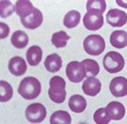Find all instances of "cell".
Returning <instances> with one entry per match:
<instances>
[{
	"label": "cell",
	"mask_w": 127,
	"mask_h": 124,
	"mask_svg": "<svg viewBox=\"0 0 127 124\" xmlns=\"http://www.w3.org/2000/svg\"><path fill=\"white\" fill-rule=\"evenodd\" d=\"M18 92L24 99H27V100L35 99L41 92V85L36 78L26 77L21 81Z\"/></svg>",
	"instance_id": "1"
},
{
	"label": "cell",
	"mask_w": 127,
	"mask_h": 124,
	"mask_svg": "<svg viewBox=\"0 0 127 124\" xmlns=\"http://www.w3.org/2000/svg\"><path fill=\"white\" fill-rule=\"evenodd\" d=\"M50 88L48 90V94L50 99L55 103H62L64 102L66 97L65 86L66 83L64 79L59 76H55L50 80Z\"/></svg>",
	"instance_id": "2"
},
{
	"label": "cell",
	"mask_w": 127,
	"mask_h": 124,
	"mask_svg": "<svg viewBox=\"0 0 127 124\" xmlns=\"http://www.w3.org/2000/svg\"><path fill=\"white\" fill-rule=\"evenodd\" d=\"M83 47L85 52L91 56H98L104 51L105 41L99 34H90L84 39Z\"/></svg>",
	"instance_id": "3"
},
{
	"label": "cell",
	"mask_w": 127,
	"mask_h": 124,
	"mask_svg": "<svg viewBox=\"0 0 127 124\" xmlns=\"http://www.w3.org/2000/svg\"><path fill=\"white\" fill-rule=\"evenodd\" d=\"M102 63H103L104 69L107 72L117 73L124 68L125 61H124L123 56L120 53L112 51V52H109L105 54V56L103 57V60H102Z\"/></svg>",
	"instance_id": "4"
},
{
	"label": "cell",
	"mask_w": 127,
	"mask_h": 124,
	"mask_svg": "<svg viewBox=\"0 0 127 124\" xmlns=\"http://www.w3.org/2000/svg\"><path fill=\"white\" fill-rule=\"evenodd\" d=\"M25 116H26L27 120L31 123H40L46 119L47 109L41 103H31L27 107L26 112H25Z\"/></svg>",
	"instance_id": "5"
},
{
	"label": "cell",
	"mask_w": 127,
	"mask_h": 124,
	"mask_svg": "<svg viewBox=\"0 0 127 124\" xmlns=\"http://www.w3.org/2000/svg\"><path fill=\"white\" fill-rule=\"evenodd\" d=\"M66 76L72 83H80L86 77L85 69L81 62L71 61L66 66Z\"/></svg>",
	"instance_id": "6"
},
{
	"label": "cell",
	"mask_w": 127,
	"mask_h": 124,
	"mask_svg": "<svg viewBox=\"0 0 127 124\" xmlns=\"http://www.w3.org/2000/svg\"><path fill=\"white\" fill-rule=\"evenodd\" d=\"M83 23L86 29L90 31H96L103 26L104 18L100 14L87 11L83 18Z\"/></svg>",
	"instance_id": "7"
},
{
	"label": "cell",
	"mask_w": 127,
	"mask_h": 124,
	"mask_svg": "<svg viewBox=\"0 0 127 124\" xmlns=\"http://www.w3.org/2000/svg\"><path fill=\"white\" fill-rule=\"evenodd\" d=\"M42 21H43L42 12L36 7H34L33 10L31 11L28 16L21 18V23H22L23 26L25 28L31 29V30L38 28L41 25Z\"/></svg>",
	"instance_id": "8"
},
{
	"label": "cell",
	"mask_w": 127,
	"mask_h": 124,
	"mask_svg": "<svg viewBox=\"0 0 127 124\" xmlns=\"http://www.w3.org/2000/svg\"><path fill=\"white\" fill-rule=\"evenodd\" d=\"M106 22L113 27H122L127 23V14L118 8L110 9L106 14Z\"/></svg>",
	"instance_id": "9"
},
{
	"label": "cell",
	"mask_w": 127,
	"mask_h": 124,
	"mask_svg": "<svg viewBox=\"0 0 127 124\" xmlns=\"http://www.w3.org/2000/svg\"><path fill=\"white\" fill-rule=\"evenodd\" d=\"M110 91L115 97H123L127 95V79L124 77H116L110 83Z\"/></svg>",
	"instance_id": "10"
},
{
	"label": "cell",
	"mask_w": 127,
	"mask_h": 124,
	"mask_svg": "<svg viewBox=\"0 0 127 124\" xmlns=\"http://www.w3.org/2000/svg\"><path fill=\"white\" fill-rule=\"evenodd\" d=\"M8 70L11 74H14L16 77L23 76L27 70L26 61L20 56L12 57L8 62Z\"/></svg>",
	"instance_id": "11"
},
{
	"label": "cell",
	"mask_w": 127,
	"mask_h": 124,
	"mask_svg": "<svg viewBox=\"0 0 127 124\" xmlns=\"http://www.w3.org/2000/svg\"><path fill=\"white\" fill-rule=\"evenodd\" d=\"M82 89H83V92L88 96H95L97 95L100 92L101 89V83L100 81L96 78H87L84 83L83 86H82Z\"/></svg>",
	"instance_id": "12"
},
{
	"label": "cell",
	"mask_w": 127,
	"mask_h": 124,
	"mask_svg": "<svg viewBox=\"0 0 127 124\" xmlns=\"http://www.w3.org/2000/svg\"><path fill=\"white\" fill-rule=\"evenodd\" d=\"M111 120H121L125 116V108L119 101H111L105 108Z\"/></svg>",
	"instance_id": "13"
},
{
	"label": "cell",
	"mask_w": 127,
	"mask_h": 124,
	"mask_svg": "<svg viewBox=\"0 0 127 124\" xmlns=\"http://www.w3.org/2000/svg\"><path fill=\"white\" fill-rule=\"evenodd\" d=\"M111 45L116 49H123L127 46V32L123 30H116L111 34Z\"/></svg>",
	"instance_id": "14"
},
{
	"label": "cell",
	"mask_w": 127,
	"mask_h": 124,
	"mask_svg": "<svg viewBox=\"0 0 127 124\" xmlns=\"http://www.w3.org/2000/svg\"><path fill=\"white\" fill-rule=\"evenodd\" d=\"M68 107L73 113H82V112H84L87 108V101L82 95L74 94L69 98Z\"/></svg>",
	"instance_id": "15"
},
{
	"label": "cell",
	"mask_w": 127,
	"mask_h": 124,
	"mask_svg": "<svg viewBox=\"0 0 127 124\" xmlns=\"http://www.w3.org/2000/svg\"><path fill=\"white\" fill-rule=\"evenodd\" d=\"M62 66V59L58 54H51L44 60V67L50 72H57Z\"/></svg>",
	"instance_id": "16"
},
{
	"label": "cell",
	"mask_w": 127,
	"mask_h": 124,
	"mask_svg": "<svg viewBox=\"0 0 127 124\" xmlns=\"http://www.w3.org/2000/svg\"><path fill=\"white\" fill-rule=\"evenodd\" d=\"M26 58L31 66H36L40 63L42 58V50L38 46H32L28 49L26 53Z\"/></svg>",
	"instance_id": "17"
},
{
	"label": "cell",
	"mask_w": 127,
	"mask_h": 124,
	"mask_svg": "<svg viewBox=\"0 0 127 124\" xmlns=\"http://www.w3.org/2000/svg\"><path fill=\"white\" fill-rule=\"evenodd\" d=\"M10 41H11V45L14 46L15 48L23 49V48H25L28 45L29 37H28L26 32H24V31H22V30H17V31H15V32L12 33Z\"/></svg>",
	"instance_id": "18"
},
{
	"label": "cell",
	"mask_w": 127,
	"mask_h": 124,
	"mask_svg": "<svg viewBox=\"0 0 127 124\" xmlns=\"http://www.w3.org/2000/svg\"><path fill=\"white\" fill-rule=\"evenodd\" d=\"M33 8L34 6L29 0H18L15 3V11L18 16H20V18L28 16L33 10Z\"/></svg>",
	"instance_id": "19"
},
{
	"label": "cell",
	"mask_w": 127,
	"mask_h": 124,
	"mask_svg": "<svg viewBox=\"0 0 127 124\" xmlns=\"http://www.w3.org/2000/svg\"><path fill=\"white\" fill-rule=\"evenodd\" d=\"M51 124H71V116L66 111H56L50 119Z\"/></svg>",
	"instance_id": "20"
},
{
	"label": "cell",
	"mask_w": 127,
	"mask_h": 124,
	"mask_svg": "<svg viewBox=\"0 0 127 124\" xmlns=\"http://www.w3.org/2000/svg\"><path fill=\"white\" fill-rule=\"evenodd\" d=\"M83 65L86 77L88 78H95V76H97L99 73V65L95 60L93 59H85L81 62Z\"/></svg>",
	"instance_id": "21"
},
{
	"label": "cell",
	"mask_w": 127,
	"mask_h": 124,
	"mask_svg": "<svg viewBox=\"0 0 127 124\" xmlns=\"http://www.w3.org/2000/svg\"><path fill=\"white\" fill-rule=\"evenodd\" d=\"M81 21V14L78 10H70L68 11L67 14L65 15L64 19H63V25L68 28V29H71L77 27L79 23Z\"/></svg>",
	"instance_id": "22"
},
{
	"label": "cell",
	"mask_w": 127,
	"mask_h": 124,
	"mask_svg": "<svg viewBox=\"0 0 127 124\" xmlns=\"http://www.w3.org/2000/svg\"><path fill=\"white\" fill-rule=\"evenodd\" d=\"M12 95H14V90L11 85L6 81L1 80L0 81V102L10 100Z\"/></svg>",
	"instance_id": "23"
},
{
	"label": "cell",
	"mask_w": 127,
	"mask_h": 124,
	"mask_svg": "<svg viewBox=\"0 0 127 124\" xmlns=\"http://www.w3.org/2000/svg\"><path fill=\"white\" fill-rule=\"evenodd\" d=\"M70 39V36H69L65 31H58V32H55L52 35V43L53 46L56 48H64L67 45V41Z\"/></svg>",
	"instance_id": "24"
},
{
	"label": "cell",
	"mask_w": 127,
	"mask_h": 124,
	"mask_svg": "<svg viewBox=\"0 0 127 124\" xmlns=\"http://www.w3.org/2000/svg\"><path fill=\"white\" fill-rule=\"evenodd\" d=\"M86 7H87V11L102 15L105 11L106 3L104 0H89L86 4Z\"/></svg>",
	"instance_id": "25"
},
{
	"label": "cell",
	"mask_w": 127,
	"mask_h": 124,
	"mask_svg": "<svg viewBox=\"0 0 127 124\" xmlns=\"http://www.w3.org/2000/svg\"><path fill=\"white\" fill-rule=\"evenodd\" d=\"M15 11V5L9 0H1L0 1V17L8 18Z\"/></svg>",
	"instance_id": "26"
},
{
	"label": "cell",
	"mask_w": 127,
	"mask_h": 124,
	"mask_svg": "<svg viewBox=\"0 0 127 124\" xmlns=\"http://www.w3.org/2000/svg\"><path fill=\"white\" fill-rule=\"evenodd\" d=\"M93 119L96 124H109L111 121V118L107 115L105 108H100L97 111H95L93 115Z\"/></svg>",
	"instance_id": "27"
},
{
	"label": "cell",
	"mask_w": 127,
	"mask_h": 124,
	"mask_svg": "<svg viewBox=\"0 0 127 124\" xmlns=\"http://www.w3.org/2000/svg\"><path fill=\"white\" fill-rule=\"evenodd\" d=\"M9 26L3 22H0V39H4L9 34Z\"/></svg>",
	"instance_id": "28"
},
{
	"label": "cell",
	"mask_w": 127,
	"mask_h": 124,
	"mask_svg": "<svg viewBox=\"0 0 127 124\" xmlns=\"http://www.w3.org/2000/svg\"><path fill=\"white\" fill-rule=\"evenodd\" d=\"M116 3L119 6H122V7H124V8H127V0L126 1H116Z\"/></svg>",
	"instance_id": "29"
}]
</instances>
